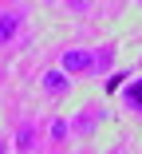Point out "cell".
I'll return each instance as SVG.
<instances>
[{"label": "cell", "mask_w": 142, "mask_h": 154, "mask_svg": "<svg viewBox=\"0 0 142 154\" xmlns=\"http://www.w3.org/2000/svg\"><path fill=\"white\" fill-rule=\"evenodd\" d=\"M44 91H47L51 99H59V95H67V91H71V75H67L63 67H55V71H47V75H44Z\"/></svg>", "instance_id": "obj_2"}, {"label": "cell", "mask_w": 142, "mask_h": 154, "mask_svg": "<svg viewBox=\"0 0 142 154\" xmlns=\"http://www.w3.org/2000/svg\"><path fill=\"white\" fill-rule=\"evenodd\" d=\"M0 154H8V142H4V138H0Z\"/></svg>", "instance_id": "obj_7"}, {"label": "cell", "mask_w": 142, "mask_h": 154, "mask_svg": "<svg viewBox=\"0 0 142 154\" xmlns=\"http://www.w3.org/2000/svg\"><path fill=\"white\" fill-rule=\"evenodd\" d=\"M122 99H126V107H134V111H142V79H138V83H130V87L122 91Z\"/></svg>", "instance_id": "obj_4"}, {"label": "cell", "mask_w": 142, "mask_h": 154, "mask_svg": "<svg viewBox=\"0 0 142 154\" xmlns=\"http://www.w3.org/2000/svg\"><path fill=\"white\" fill-rule=\"evenodd\" d=\"M16 28H20V16H16V12L0 16V44H8V40L16 36Z\"/></svg>", "instance_id": "obj_3"}, {"label": "cell", "mask_w": 142, "mask_h": 154, "mask_svg": "<svg viewBox=\"0 0 142 154\" xmlns=\"http://www.w3.org/2000/svg\"><path fill=\"white\" fill-rule=\"evenodd\" d=\"M32 142H36V134H32V127H24V131H20V146H32Z\"/></svg>", "instance_id": "obj_6"}, {"label": "cell", "mask_w": 142, "mask_h": 154, "mask_svg": "<svg viewBox=\"0 0 142 154\" xmlns=\"http://www.w3.org/2000/svg\"><path fill=\"white\" fill-rule=\"evenodd\" d=\"M51 134H55V142H63V138L71 134V127H67V119H55V127H51Z\"/></svg>", "instance_id": "obj_5"}, {"label": "cell", "mask_w": 142, "mask_h": 154, "mask_svg": "<svg viewBox=\"0 0 142 154\" xmlns=\"http://www.w3.org/2000/svg\"><path fill=\"white\" fill-rule=\"evenodd\" d=\"M59 67H63L67 75H83V71L95 67V51H87V48H67V51L59 55Z\"/></svg>", "instance_id": "obj_1"}]
</instances>
